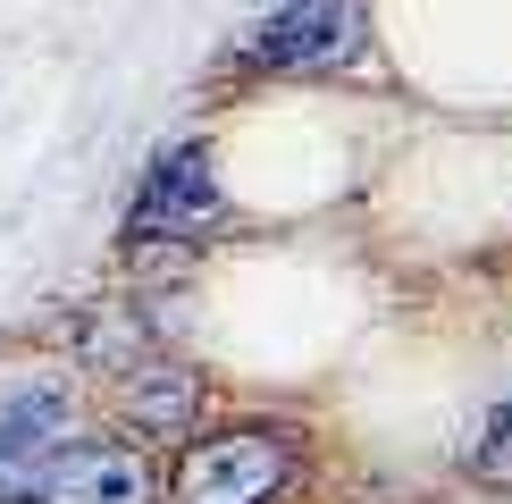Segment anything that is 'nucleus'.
<instances>
[{
    "label": "nucleus",
    "mask_w": 512,
    "mask_h": 504,
    "mask_svg": "<svg viewBox=\"0 0 512 504\" xmlns=\"http://www.w3.org/2000/svg\"><path fill=\"white\" fill-rule=\"evenodd\" d=\"M126 420H135L143 437H185V420H194V378L152 362L135 387H126Z\"/></svg>",
    "instance_id": "39448f33"
},
{
    "label": "nucleus",
    "mask_w": 512,
    "mask_h": 504,
    "mask_svg": "<svg viewBox=\"0 0 512 504\" xmlns=\"http://www.w3.org/2000/svg\"><path fill=\"white\" fill-rule=\"evenodd\" d=\"M462 462H471L479 488H512V395L487 404V420L471 429V454H462Z\"/></svg>",
    "instance_id": "423d86ee"
},
{
    "label": "nucleus",
    "mask_w": 512,
    "mask_h": 504,
    "mask_svg": "<svg viewBox=\"0 0 512 504\" xmlns=\"http://www.w3.org/2000/svg\"><path fill=\"white\" fill-rule=\"evenodd\" d=\"M219 227H227V185L210 168V143H168L126 202V244H210Z\"/></svg>",
    "instance_id": "20e7f679"
},
{
    "label": "nucleus",
    "mask_w": 512,
    "mask_h": 504,
    "mask_svg": "<svg viewBox=\"0 0 512 504\" xmlns=\"http://www.w3.org/2000/svg\"><path fill=\"white\" fill-rule=\"evenodd\" d=\"M294 471H303V437L286 420H244V429L185 446L168 504H277L294 488Z\"/></svg>",
    "instance_id": "f257e3e1"
},
{
    "label": "nucleus",
    "mask_w": 512,
    "mask_h": 504,
    "mask_svg": "<svg viewBox=\"0 0 512 504\" xmlns=\"http://www.w3.org/2000/svg\"><path fill=\"white\" fill-rule=\"evenodd\" d=\"M370 51V0H277L244 34V59L261 76H336Z\"/></svg>",
    "instance_id": "7ed1b4c3"
},
{
    "label": "nucleus",
    "mask_w": 512,
    "mask_h": 504,
    "mask_svg": "<svg viewBox=\"0 0 512 504\" xmlns=\"http://www.w3.org/2000/svg\"><path fill=\"white\" fill-rule=\"evenodd\" d=\"M0 504H152V462L118 437H59L0 479Z\"/></svg>",
    "instance_id": "f03ea898"
}]
</instances>
